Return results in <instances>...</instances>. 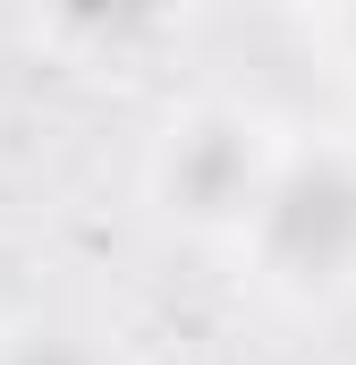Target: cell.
I'll use <instances>...</instances> for the list:
<instances>
[{"instance_id":"obj_1","label":"cell","mask_w":356,"mask_h":365,"mask_svg":"<svg viewBox=\"0 0 356 365\" xmlns=\"http://www.w3.org/2000/svg\"><path fill=\"white\" fill-rule=\"evenodd\" d=\"M263 247L297 280H331L356 255V179L340 162H297L263 204Z\"/></svg>"},{"instance_id":"obj_3","label":"cell","mask_w":356,"mask_h":365,"mask_svg":"<svg viewBox=\"0 0 356 365\" xmlns=\"http://www.w3.org/2000/svg\"><path fill=\"white\" fill-rule=\"evenodd\" d=\"M60 17L77 34H93V43H127V34H145L162 17V0H60Z\"/></svg>"},{"instance_id":"obj_4","label":"cell","mask_w":356,"mask_h":365,"mask_svg":"<svg viewBox=\"0 0 356 365\" xmlns=\"http://www.w3.org/2000/svg\"><path fill=\"white\" fill-rule=\"evenodd\" d=\"M9 365H93V357H85V349H68V340H26Z\"/></svg>"},{"instance_id":"obj_2","label":"cell","mask_w":356,"mask_h":365,"mask_svg":"<svg viewBox=\"0 0 356 365\" xmlns=\"http://www.w3.org/2000/svg\"><path fill=\"white\" fill-rule=\"evenodd\" d=\"M246 187H255V153H246L238 128H195V136L178 145L170 195L187 212H229V204H246Z\"/></svg>"}]
</instances>
